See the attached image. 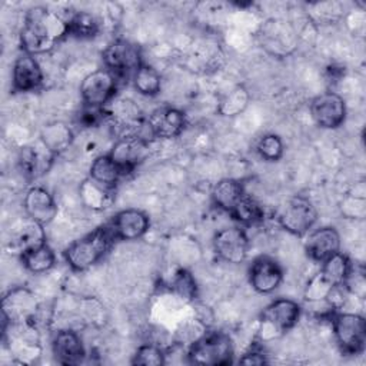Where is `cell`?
I'll use <instances>...</instances> for the list:
<instances>
[{"instance_id":"29","label":"cell","mask_w":366,"mask_h":366,"mask_svg":"<svg viewBox=\"0 0 366 366\" xmlns=\"http://www.w3.org/2000/svg\"><path fill=\"white\" fill-rule=\"evenodd\" d=\"M99 31V23L89 13H77L69 20V34L79 39H90Z\"/></svg>"},{"instance_id":"22","label":"cell","mask_w":366,"mask_h":366,"mask_svg":"<svg viewBox=\"0 0 366 366\" xmlns=\"http://www.w3.org/2000/svg\"><path fill=\"white\" fill-rule=\"evenodd\" d=\"M244 196V190L242 183H239L234 179H223L219 183L214 184L213 190H212V199L213 203L230 213L233 210V207L237 204V202Z\"/></svg>"},{"instance_id":"15","label":"cell","mask_w":366,"mask_h":366,"mask_svg":"<svg viewBox=\"0 0 366 366\" xmlns=\"http://www.w3.org/2000/svg\"><path fill=\"white\" fill-rule=\"evenodd\" d=\"M23 207L29 219L43 226L50 223L57 214V206L53 196L41 186H34L27 190L23 200Z\"/></svg>"},{"instance_id":"26","label":"cell","mask_w":366,"mask_h":366,"mask_svg":"<svg viewBox=\"0 0 366 366\" xmlns=\"http://www.w3.org/2000/svg\"><path fill=\"white\" fill-rule=\"evenodd\" d=\"M71 130L64 123H51L47 124L43 132L40 140L47 146L50 152L54 154L66 150L71 143Z\"/></svg>"},{"instance_id":"23","label":"cell","mask_w":366,"mask_h":366,"mask_svg":"<svg viewBox=\"0 0 366 366\" xmlns=\"http://www.w3.org/2000/svg\"><path fill=\"white\" fill-rule=\"evenodd\" d=\"M123 174L124 173L117 166V163L110 157V154L96 157L90 166V179L112 189Z\"/></svg>"},{"instance_id":"9","label":"cell","mask_w":366,"mask_h":366,"mask_svg":"<svg viewBox=\"0 0 366 366\" xmlns=\"http://www.w3.org/2000/svg\"><path fill=\"white\" fill-rule=\"evenodd\" d=\"M216 254L227 263H240L246 259L249 240L240 227H224L213 237Z\"/></svg>"},{"instance_id":"5","label":"cell","mask_w":366,"mask_h":366,"mask_svg":"<svg viewBox=\"0 0 366 366\" xmlns=\"http://www.w3.org/2000/svg\"><path fill=\"white\" fill-rule=\"evenodd\" d=\"M333 332L343 353L357 355L366 343V322L356 313H339L333 316Z\"/></svg>"},{"instance_id":"6","label":"cell","mask_w":366,"mask_h":366,"mask_svg":"<svg viewBox=\"0 0 366 366\" xmlns=\"http://www.w3.org/2000/svg\"><path fill=\"white\" fill-rule=\"evenodd\" d=\"M277 220L280 226L289 233L302 236L307 233L317 220V210L309 199L303 196H295L289 199L280 209Z\"/></svg>"},{"instance_id":"28","label":"cell","mask_w":366,"mask_h":366,"mask_svg":"<svg viewBox=\"0 0 366 366\" xmlns=\"http://www.w3.org/2000/svg\"><path fill=\"white\" fill-rule=\"evenodd\" d=\"M136 90L144 96H154L160 92V74L156 69L142 64L133 76Z\"/></svg>"},{"instance_id":"14","label":"cell","mask_w":366,"mask_h":366,"mask_svg":"<svg viewBox=\"0 0 366 366\" xmlns=\"http://www.w3.org/2000/svg\"><path fill=\"white\" fill-rule=\"evenodd\" d=\"M116 239L134 240L142 237L149 229V217L137 209L120 210L109 223Z\"/></svg>"},{"instance_id":"12","label":"cell","mask_w":366,"mask_h":366,"mask_svg":"<svg viewBox=\"0 0 366 366\" xmlns=\"http://www.w3.org/2000/svg\"><path fill=\"white\" fill-rule=\"evenodd\" d=\"M184 124V114L174 107H160L154 110L146 120L150 137L159 139H170L180 134Z\"/></svg>"},{"instance_id":"31","label":"cell","mask_w":366,"mask_h":366,"mask_svg":"<svg viewBox=\"0 0 366 366\" xmlns=\"http://www.w3.org/2000/svg\"><path fill=\"white\" fill-rule=\"evenodd\" d=\"M164 360V353L154 345H143L140 346L134 356L132 363L133 365H144V366H157L163 365Z\"/></svg>"},{"instance_id":"8","label":"cell","mask_w":366,"mask_h":366,"mask_svg":"<svg viewBox=\"0 0 366 366\" xmlns=\"http://www.w3.org/2000/svg\"><path fill=\"white\" fill-rule=\"evenodd\" d=\"M310 114L317 126L325 129H335L345 122V100L333 92L322 93L312 100Z\"/></svg>"},{"instance_id":"34","label":"cell","mask_w":366,"mask_h":366,"mask_svg":"<svg viewBox=\"0 0 366 366\" xmlns=\"http://www.w3.org/2000/svg\"><path fill=\"white\" fill-rule=\"evenodd\" d=\"M243 92L244 90H242V89H237V90H234V96H233V93H232V97H234L236 99V102H246V100H242V94H243ZM236 106V103H232V104H229V109L226 110V113H234L233 112V107ZM236 110L239 112V107L236 106Z\"/></svg>"},{"instance_id":"18","label":"cell","mask_w":366,"mask_h":366,"mask_svg":"<svg viewBox=\"0 0 366 366\" xmlns=\"http://www.w3.org/2000/svg\"><path fill=\"white\" fill-rule=\"evenodd\" d=\"M339 247L340 236L333 227H320L313 230L305 243L307 256L320 263L329 256L337 253Z\"/></svg>"},{"instance_id":"3","label":"cell","mask_w":366,"mask_h":366,"mask_svg":"<svg viewBox=\"0 0 366 366\" xmlns=\"http://www.w3.org/2000/svg\"><path fill=\"white\" fill-rule=\"evenodd\" d=\"M187 357L194 365H229L233 362L232 339L223 332L206 333L190 346Z\"/></svg>"},{"instance_id":"19","label":"cell","mask_w":366,"mask_h":366,"mask_svg":"<svg viewBox=\"0 0 366 366\" xmlns=\"http://www.w3.org/2000/svg\"><path fill=\"white\" fill-rule=\"evenodd\" d=\"M53 355L61 365H77L84 357V347L79 335L73 330H60L51 343Z\"/></svg>"},{"instance_id":"13","label":"cell","mask_w":366,"mask_h":366,"mask_svg":"<svg viewBox=\"0 0 366 366\" xmlns=\"http://www.w3.org/2000/svg\"><path fill=\"white\" fill-rule=\"evenodd\" d=\"M283 272L276 260L267 256H259L253 260L249 270L252 287L259 293H270L280 285Z\"/></svg>"},{"instance_id":"7","label":"cell","mask_w":366,"mask_h":366,"mask_svg":"<svg viewBox=\"0 0 366 366\" xmlns=\"http://www.w3.org/2000/svg\"><path fill=\"white\" fill-rule=\"evenodd\" d=\"M117 81L116 76L107 69H100L87 74L80 84V94L84 106L103 109L104 104L113 99Z\"/></svg>"},{"instance_id":"33","label":"cell","mask_w":366,"mask_h":366,"mask_svg":"<svg viewBox=\"0 0 366 366\" xmlns=\"http://www.w3.org/2000/svg\"><path fill=\"white\" fill-rule=\"evenodd\" d=\"M242 365H263L266 363L264 355H262L260 352H247L243 355V357L239 360Z\"/></svg>"},{"instance_id":"4","label":"cell","mask_w":366,"mask_h":366,"mask_svg":"<svg viewBox=\"0 0 366 366\" xmlns=\"http://www.w3.org/2000/svg\"><path fill=\"white\" fill-rule=\"evenodd\" d=\"M103 60L116 79H129L143 64L139 46L129 40H114L103 51Z\"/></svg>"},{"instance_id":"25","label":"cell","mask_w":366,"mask_h":366,"mask_svg":"<svg viewBox=\"0 0 366 366\" xmlns=\"http://www.w3.org/2000/svg\"><path fill=\"white\" fill-rule=\"evenodd\" d=\"M20 256L24 267L31 273H43L50 270L56 260L54 252L46 243L41 246L33 247Z\"/></svg>"},{"instance_id":"11","label":"cell","mask_w":366,"mask_h":366,"mask_svg":"<svg viewBox=\"0 0 366 366\" xmlns=\"http://www.w3.org/2000/svg\"><path fill=\"white\" fill-rule=\"evenodd\" d=\"M147 140L139 136H124L114 143L109 154L126 174L132 172L140 162H143L147 154Z\"/></svg>"},{"instance_id":"20","label":"cell","mask_w":366,"mask_h":366,"mask_svg":"<svg viewBox=\"0 0 366 366\" xmlns=\"http://www.w3.org/2000/svg\"><path fill=\"white\" fill-rule=\"evenodd\" d=\"M350 274V262L340 252L329 256L322 262V269L319 279L327 287H340L345 286Z\"/></svg>"},{"instance_id":"17","label":"cell","mask_w":366,"mask_h":366,"mask_svg":"<svg viewBox=\"0 0 366 366\" xmlns=\"http://www.w3.org/2000/svg\"><path fill=\"white\" fill-rule=\"evenodd\" d=\"M13 89L16 92H30L43 81V71L39 61L27 53L20 54L13 64Z\"/></svg>"},{"instance_id":"30","label":"cell","mask_w":366,"mask_h":366,"mask_svg":"<svg viewBox=\"0 0 366 366\" xmlns=\"http://www.w3.org/2000/svg\"><path fill=\"white\" fill-rule=\"evenodd\" d=\"M256 150L262 159L269 160V162H276L283 154V143L279 136L266 134L259 140Z\"/></svg>"},{"instance_id":"16","label":"cell","mask_w":366,"mask_h":366,"mask_svg":"<svg viewBox=\"0 0 366 366\" xmlns=\"http://www.w3.org/2000/svg\"><path fill=\"white\" fill-rule=\"evenodd\" d=\"M54 156L56 154L50 152L41 140H39L37 143L21 149L19 156V164L21 172L29 179H37L49 170Z\"/></svg>"},{"instance_id":"21","label":"cell","mask_w":366,"mask_h":366,"mask_svg":"<svg viewBox=\"0 0 366 366\" xmlns=\"http://www.w3.org/2000/svg\"><path fill=\"white\" fill-rule=\"evenodd\" d=\"M46 243V233L43 230V224L29 219V222L23 223L20 227H17L16 233L11 237V244L20 254L24 252L41 246Z\"/></svg>"},{"instance_id":"1","label":"cell","mask_w":366,"mask_h":366,"mask_svg":"<svg viewBox=\"0 0 366 366\" xmlns=\"http://www.w3.org/2000/svg\"><path fill=\"white\" fill-rule=\"evenodd\" d=\"M69 34V20L46 7L30 9L20 31V44L27 54L49 51Z\"/></svg>"},{"instance_id":"10","label":"cell","mask_w":366,"mask_h":366,"mask_svg":"<svg viewBox=\"0 0 366 366\" xmlns=\"http://www.w3.org/2000/svg\"><path fill=\"white\" fill-rule=\"evenodd\" d=\"M300 316V306L290 299L272 302L262 313V326L269 332L280 335L293 327Z\"/></svg>"},{"instance_id":"2","label":"cell","mask_w":366,"mask_h":366,"mask_svg":"<svg viewBox=\"0 0 366 366\" xmlns=\"http://www.w3.org/2000/svg\"><path fill=\"white\" fill-rule=\"evenodd\" d=\"M114 234L110 226H102L74 240L66 250L64 259L73 270L81 272L96 264L110 249Z\"/></svg>"},{"instance_id":"27","label":"cell","mask_w":366,"mask_h":366,"mask_svg":"<svg viewBox=\"0 0 366 366\" xmlns=\"http://www.w3.org/2000/svg\"><path fill=\"white\" fill-rule=\"evenodd\" d=\"M230 214L233 216V219H236L237 222H240L243 224H247V226L262 222L263 216H264L263 209L260 207V204L254 199L247 196L246 193L237 202V204L233 207Z\"/></svg>"},{"instance_id":"32","label":"cell","mask_w":366,"mask_h":366,"mask_svg":"<svg viewBox=\"0 0 366 366\" xmlns=\"http://www.w3.org/2000/svg\"><path fill=\"white\" fill-rule=\"evenodd\" d=\"M173 287L176 289L177 293H180L183 297H187V299H193L196 297V283H194V279L192 277V274L187 272V270H179L174 277H173V282H172Z\"/></svg>"},{"instance_id":"24","label":"cell","mask_w":366,"mask_h":366,"mask_svg":"<svg viewBox=\"0 0 366 366\" xmlns=\"http://www.w3.org/2000/svg\"><path fill=\"white\" fill-rule=\"evenodd\" d=\"M80 196L83 203L94 210L104 209L112 202V187H107L93 179H87L80 186Z\"/></svg>"}]
</instances>
